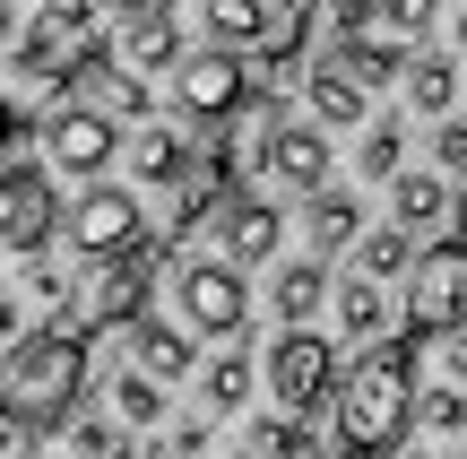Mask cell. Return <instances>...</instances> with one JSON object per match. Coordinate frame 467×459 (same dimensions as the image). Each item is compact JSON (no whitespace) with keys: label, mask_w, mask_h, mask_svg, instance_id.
Here are the masks:
<instances>
[{"label":"cell","mask_w":467,"mask_h":459,"mask_svg":"<svg viewBox=\"0 0 467 459\" xmlns=\"http://www.w3.org/2000/svg\"><path fill=\"white\" fill-rule=\"evenodd\" d=\"M329 408H337V459H389L407 443V416H416V356L364 347L347 381H329Z\"/></svg>","instance_id":"6da1fadb"},{"label":"cell","mask_w":467,"mask_h":459,"mask_svg":"<svg viewBox=\"0 0 467 459\" xmlns=\"http://www.w3.org/2000/svg\"><path fill=\"white\" fill-rule=\"evenodd\" d=\"M87 391V329H26L9 339V364H0V408H17L35 433H52Z\"/></svg>","instance_id":"7a4b0ae2"},{"label":"cell","mask_w":467,"mask_h":459,"mask_svg":"<svg viewBox=\"0 0 467 459\" xmlns=\"http://www.w3.org/2000/svg\"><path fill=\"white\" fill-rule=\"evenodd\" d=\"M416 339H441V329L467 321V235L459 243H424L407 260V312H399Z\"/></svg>","instance_id":"3957f363"},{"label":"cell","mask_w":467,"mask_h":459,"mask_svg":"<svg viewBox=\"0 0 467 459\" xmlns=\"http://www.w3.org/2000/svg\"><path fill=\"white\" fill-rule=\"evenodd\" d=\"M148 287H156V243L139 235V243H121V252H104L96 277L78 287V329H121L148 304Z\"/></svg>","instance_id":"277c9868"},{"label":"cell","mask_w":467,"mask_h":459,"mask_svg":"<svg viewBox=\"0 0 467 459\" xmlns=\"http://www.w3.org/2000/svg\"><path fill=\"white\" fill-rule=\"evenodd\" d=\"M243 96H251V78H243V52L234 44H208V52H182V61H173V104H182L200 130L234 121Z\"/></svg>","instance_id":"5b68a950"},{"label":"cell","mask_w":467,"mask_h":459,"mask_svg":"<svg viewBox=\"0 0 467 459\" xmlns=\"http://www.w3.org/2000/svg\"><path fill=\"white\" fill-rule=\"evenodd\" d=\"M173 304H182V321L200 329V339H243V269L234 260H182L173 269Z\"/></svg>","instance_id":"8992f818"},{"label":"cell","mask_w":467,"mask_h":459,"mask_svg":"<svg viewBox=\"0 0 467 459\" xmlns=\"http://www.w3.org/2000/svg\"><path fill=\"white\" fill-rule=\"evenodd\" d=\"M61 225L52 165H0V252H44Z\"/></svg>","instance_id":"52a82bcc"},{"label":"cell","mask_w":467,"mask_h":459,"mask_svg":"<svg viewBox=\"0 0 467 459\" xmlns=\"http://www.w3.org/2000/svg\"><path fill=\"white\" fill-rule=\"evenodd\" d=\"M329 381H337L329 339H312V329H285V339L268 347V391H277L285 416H312L320 399H329Z\"/></svg>","instance_id":"ba28073f"},{"label":"cell","mask_w":467,"mask_h":459,"mask_svg":"<svg viewBox=\"0 0 467 459\" xmlns=\"http://www.w3.org/2000/svg\"><path fill=\"white\" fill-rule=\"evenodd\" d=\"M104 52H113L130 78H156V69L182 61V17H173L165 0H139L130 17H113V26H104Z\"/></svg>","instance_id":"9c48e42d"},{"label":"cell","mask_w":467,"mask_h":459,"mask_svg":"<svg viewBox=\"0 0 467 459\" xmlns=\"http://www.w3.org/2000/svg\"><path fill=\"white\" fill-rule=\"evenodd\" d=\"M61 96H69V104H87V113H104V121H121V113L148 121V78H130V69H121L104 44H87L78 61H69Z\"/></svg>","instance_id":"30bf717a"},{"label":"cell","mask_w":467,"mask_h":459,"mask_svg":"<svg viewBox=\"0 0 467 459\" xmlns=\"http://www.w3.org/2000/svg\"><path fill=\"white\" fill-rule=\"evenodd\" d=\"M113 148H121V130L104 113H87V104H69V96H61V113L44 121V165L52 173H78V183H87V173L113 165Z\"/></svg>","instance_id":"8fae6325"},{"label":"cell","mask_w":467,"mask_h":459,"mask_svg":"<svg viewBox=\"0 0 467 459\" xmlns=\"http://www.w3.org/2000/svg\"><path fill=\"white\" fill-rule=\"evenodd\" d=\"M251 173H268V183H285V191H320L329 183V130H320V121H277V130L260 139V165Z\"/></svg>","instance_id":"7c38bea8"},{"label":"cell","mask_w":467,"mask_h":459,"mask_svg":"<svg viewBox=\"0 0 467 459\" xmlns=\"http://www.w3.org/2000/svg\"><path fill=\"white\" fill-rule=\"evenodd\" d=\"M277 235H285V217H277V200H251V191H234V200L217 208V252L234 260V269H260V260H277Z\"/></svg>","instance_id":"4fadbf2b"},{"label":"cell","mask_w":467,"mask_h":459,"mask_svg":"<svg viewBox=\"0 0 467 459\" xmlns=\"http://www.w3.org/2000/svg\"><path fill=\"white\" fill-rule=\"evenodd\" d=\"M69 243H78L87 260H104V252H121V243H139V200H130V191H113V183H96L78 208H69Z\"/></svg>","instance_id":"5bb4252c"},{"label":"cell","mask_w":467,"mask_h":459,"mask_svg":"<svg viewBox=\"0 0 467 459\" xmlns=\"http://www.w3.org/2000/svg\"><path fill=\"white\" fill-rule=\"evenodd\" d=\"M121 329H130V364H139V373H156L165 391H173V381H191V364H200V356H191V329H173V321H139V312H130Z\"/></svg>","instance_id":"9a60e30c"},{"label":"cell","mask_w":467,"mask_h":459,"mask_svg":"<svg viewBox=\"0 0 467 459\" xmlns=\"http://www.w3.org/2000/svg\"><path fill=\"white\" fill-rule=\"evenodd\" d=\"M320 304L337 312V321H347V339H381L389 329V304H381V277H329V295H320Z\"/></svg>","instance_id":"2e32d148"},{"label":"cell","mask_w":467,"mask_h":459,"mask_svg":"<svg viewBox=\"0 0 467 459\" xmlns=\"http://www.w3.org/2000/svg\"><path fill=\"white\" fill-rule=\"evenodd\" d=\"M312 113H320V130H355V121L372 113V104H364V78H355L347 61L312 69Z\"/></svg>","instance_id":"e0dca14e"},{"label":"cell","mask_w":467,"mask_h":459,"mask_svg":"<svg viewBox=\"0 0 467 459\" xmlns=\"http://www.w3.org/2000/svg\"><path fill=\"white\" fill-rule=\"evenodd\" d=\"M182 165H191V148L165 130V121H139V139H130V173L139 183H156V191H173L182 183Z\"/></svg>","instance_id":"ac0fdd59"},{"label":"cell","mask_w":467,"mask_h":459,"mask_svg":"<svg viewBox=\"0 0 467 459\" xmlns=\"http://www.w3.org/2000/svg\"><path fill=\"white\" fill-rule=\"evenodd\" d=\"M441 208H451V191H441L433 173H389V225L424 235V225H441Z\"/></svg>","instance_id":"d6986e66"},{"label":"cell","mask_w":467,"mask_h":459,"mask_svg":"<svg viewBox=\"0 0 467 459\" xmlns=\"http://www.w3.org/2000/svg\"><path fill=\"white\" fill-rule=\"evenodd\" d=\"M399 78H407V113H451V96H459V69L441 61V52H424V61H407Z\"/></svg>","instance_id":"ffe728a7"},{"label":"cell","mask_w":467,"mask_h":459,"mask_svg":"<svg viewBox=\"0 0 467 459\" xmlns=\"http://www.w3.org/2000/svg\"><path fill=\"white\" fill-rule=\"evenodd\" d=\"M113 416L121 425H165V381L139 373V364H121L113 373Z\"/></svg>","instance_id":"44dd1931"},{"label":"cell","mask_w":467,"mask_h":459,"mask_svg":"<svg viewBox=\"0 0 467 459\" xmlns=\"http://www.w3.org/2000/svg\"><path fill=\"white\" fill-rule=\"evenodd\" d=\"M303 200H312V243H320V252H337V243L364 235V217H355V191H329V183H320V191H303Z\"/></svg>","instance_id":"7402d4cb"},{"label":"cell","mask_w":467,"mask_h":459,"mask_svg":"<svg viewBox=\"0 0 467 459\" xmlns=\"http://www.w3.org/2000/svg\"><path fill=\"white\" fill-rule=\"evenodd\" d=\"M407 260H416V235H407V225L355 235V269H364V277H407Z\"/></svg>","instance_id":"603a6c76"},{"label":"cell","mask_w":467,"mask_h":459,"mask_svg":"<svg viewBox=\"0 0 467 459\" xmlns=\"http://www.w3.org/2000/svg\"><path fill=\"white\" fill-rule=\"evenodd\" d=\"M320 295H329V269L320 260H285L277 269V321H312Z\"/></svg>","instance_id":"cb8c5ba5"},{"label":"cell","mask_w":467,"mask_h":459,"mask_svg":"<svg viewBox=\"0 0 467 459\" xmlns=\"http://www.w3.org/2000/svg\"><path fill=\"white\" fill-rule=\"evenodd\" d=\"M191 17H200L217 44H251V35L268 26V0H191Z\"/></svg>","instance_id":"d4e9b609"},{"label":"cell","mask_w":467,"mask_h":459,"mask_svg":"<svg viewBox=\"0 0 467 459\" xmlns=\"http://www.w3.org/2000/svg\"><path fill=\"white\" fill-rule=\"evenodd\" d=\"M17 260H26L17 295H26V304H44V312H69V295H78V287H69V269H61V260H52V252H17Z\"/></svg>","instance_id":"484cf974"},{"label":"cell","mask_w":467,"mask_h":459,"mask_svg":"<svg viewBox=\"0 0 467 459\" xmlns=\"http://www.w3.org/2000/svg\"><path fill=\"white\" fill-rule=\"evenodd\" d=\"M347 69H355L364 87H389V78L407 69V52H399V35H355V44H347Z\"/></svg>","instance_id":"4316f807"},{"label":"cell","mask_w":467,"mask_h":459,"mask_svg":"<svg viewBox=\"0 0 467 459\" xmlns=\"http://www.w3.org/2000/svg\"><path fill=\"white\" fill-rule=\"evenodd\" d=\"M399 165H407V130H399V121H372L364 148H355V173H364V183H389Z\"/></svg>","instance_id":"83f0119b"},{"label":"cell","mask_w":467,"mask_h":459,"mask_svg":"<svg viewBox=\"0 0 467 459\" xmlns=\"http://www.w3.org/2000/svg\"><path fill=\"white\" fill-rule=\"evenodd\" d=\"M69 425V451L78 459H130V433H121V416L104 425V416H61Z\"/></svg>","instance_id":"f1b7e54d"},{"label":"cell","mask_w":467,"mask_h":459,"mask_svg":"<svg viewBox=\"0 0 467 459\" xmlns=\"http://www.w3.org/2000/svg\"><path fill=\"white\" fill-rule=\"evenodd\" d=\"M208 416H234V408H243V399H251V364L243 356H217V364H208Z\"/></svg>","instance_id":"f546056e"},{"label":"cell","mask_w":467,"mask_h":459,"mask_svg":"<svg viewBox=\"0 0 467 459\" xmlns=\"http://www.w3.org/2000/svg\"><path fill=\"white\" fill-rule=\"evenodd\" d=\"M407 425H424V433H467V381H451V391H424Z\"/></svg>","instance_id":"4dcf8cb0"},{"label":"cell","mask_w":467,"mask_h":459,"mask_svg":"<svg viewBox=\"0 0 467 459\" xmlns=\"http://www.w3.org/2000/svg\"><path fill=\"white\" fill-rule=\"evenodd\" d=\"M251 451L260 459H312V433H303L295 416H260V425H251Z\"/></svg>","instance_id":"1f68e13d"},{"label":"cell","mask_w":467,"mask_h":459,"mask_svg":"<svg viewBox=\"0 0 467 459\" xmlns=\"http://www.w3.org/2000/svg\"><path fill=\"white\" fill-rule=\"evenodd\" d=\"M372 9H381V26H389V35H433L441 0H372Z\"/></svg>","instance_id":"d6a6232c"},{"label":"cell","mask_w":467,"mask_h":459,"mask_svg":"<svg viewBox=\"0 0 467 459\" xmlns=\"http://www.w3.org/2000/svg\"><path fill=\"white\" fill-rule=\"evenodd\" d=\"M433 165L441 173H467V121H441V130H433Z\"/></svg>","instance_id":"836d02e7"},{"label":"cell","mask_w":467,"mask_h":459,"mask_svg":"<svg viewBox=\"0 0 467 459\" xmlns=\"http://www.w3.org/2000/svg\"><path fill=\"white\" fill-rule=\"evenodd\" d=\"M191 451H208V425H200V416H191V425H173V433H165V451H156V459H191Z\"/></svg>","instance_id":"e575fe53"},{"label":"cell","mask_w":467,"mask_h":459,"mask_svg":"<svg viewBox=\"0 0 467 459\" xmlns=\"http://www.w3.org/2000/svg\"><path fill=\"white\" fill-rule=\"evenodd\" d=\"M312 9H320V17H329V26H337V35H355V26H364V9H372V0H312Z\"/></svg>","instance_id":"d590c367"},{"label":"cell","mask_w":467,"mask_h":459,"mask_svg":"<svg viewBox=\"0 0 467 459\" xmlns=\"http://www.w3.org/2000/svg\"><path fill=\"white\" fill-rule=\"evenodd\" d=\"M9 339H26V295L0 287V347H9Z\"/></svg>","instance_id":"8d00e7d4"},{"label":"cell","mask_w":467,"mask_h":459,"mask_svg":"<svg viewBox=\"0 0 467 459\" xmlns=\"http://www.w3.org/2000/svg\"><path fill=\"white\" fill-rule=\"evenodd\" d=\"M17 130H26V113H17V104H9V96H0V156H9V148H17Z\"/></svg>","instance_id":"74e56055"},{"label":"cell","mask_w":467,"mask_h":459,"mask_svg":"<svg viewBox=\"0 0 467 459\" xmlns=\"http://www.w3.org/2000/svg\"><path fill=\"white\" fill-rule=\"evenodd\" d=\"M441 339H451V381H467V339L459 329H441Z\"/></svg>","instance_id":"f35d334b"},{"label":"cell","mask_w":467,"mask_h":459,"mask_svg":"<svg viewBox=\"0 0 467 459\" xmlns=\"http://www.w3.org/2000/svg\"><path fill=\"white\" fill-rule=\"evenodd\" d=\"M9 35H17V0H0V44H9Z\"/></svg>","instance_id":"ab89813d"},{"label":"cell","mask_w":467,"mask_h":459,"mask_svg":"<svg viewBox=\"0 0 467 459\" xmlns=\"http://www.w3.org/2000/svg\"><path fill=\"white\" fill-rule=\"evenodd\" d=\"M459 225H467V173H459Z\"/></svg>","instance_id":"60d3db41"},{"label":"cell","mask_w":467,"mask_h":459,"mask_svg":"<svg viewBox=\"0 0 467 459\" xmlns=\"http://www.w3.org/2000/svg\"><path fill=\"white\" fill-rule=\"evenodd\" d=\"M17 9H26V0H17Z\"/></svg>","instance_id":"b9f144b4"}]
</instances>
